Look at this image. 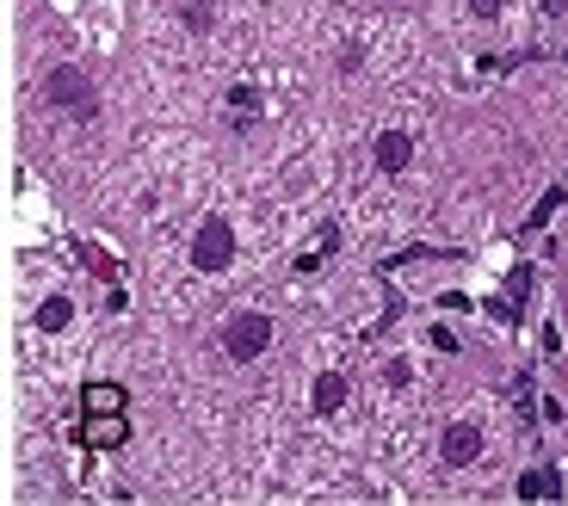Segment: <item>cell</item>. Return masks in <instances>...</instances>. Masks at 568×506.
I'll return each mask as SVG.
<instances>
[{"label":"cell","mask_w":568,"mask_h":506,"mask_svg":"<svg viewBox=\"0 0 568 506\" xmlns=\"http://www.w3.org/2000/svg\"><path fill=\"white\" fill-rule=\"evenodd\" d=\"M562 7H568V0H544V13H562Z\"/></svg>","instance_id":"5bb4252c"},{"label":"cell","mask_w":568,"mask_h":506,"mask_svg":"<svg viewBox=\"0 0 568 506\" xmlns=\"http://www.w3.org/2000/svg\"><path fill=\"white\" fill-rule=\"evenodd\" d=\"M38 328H44V334H56V328H68V297H50V303L38 309Z\"/></svg>","instance_id":"8fae6325"},{"label":"cell","mask_w":568,"mask_h":506,"mask_svg":"<svg viewBox=\"0 0 568 506\" xmlns=\"http://www.w3.org/2000/svg\"><path fill=\"white\" fill-rule=\"evenodd\" d=\"M562 204H568V186H550V192L538 198V210H531V216H525V229H544V223H550V216H556Z\"/></svg>","instance_id":"30bf717a"},{"label":"cell","mask_w":568,"mask_h":506,"mask_svg":"<svg viewBox=\"0 0 568 506\" xmlns=\"http://www.w3.org/2000/svg\"><path fill=\"white\" fill-rule=\"evenodd\" d=\"M223 346H229V358H241V365H247V358H260V352L272 346V321H266V315H254V309L235 315L229 328H223Z\"/></svg>","instance_id":"7a4b0ae2"},{"label":"cell","mask_w":568,"mask_h":506,"mask_svg":"<svg viewBox=\"0 0 568 506\" xmlns=\"http://www.w3.org/2000/svg\"><path fill=\"white\" fill-rule=\"evenodd\" d=\"M186 25L192 31H210V7H204V0H192V7H186Z\"/></svg>","instance_id":"7c38bea8"},{"label":"cell","mask_w":568,"mask_h":506,"mask_svg":"<svg viewBox=\"0 0 568 506\" xmlns=\"http://www.w3.org/2000/svg\"><path fill=\"white\" fill-rule=\"evenodd\" d=\"M81 408H87V414H124V389H118V383H93V389L81 395Z\"/></svg>","instance_id":"52a82bcc"},{"label":"cell","mask_w":568,"mask_h":506,"mask_svg":"<svg viewBox=\"0 0 568 506\" xmlns=\"http://www.w3.org/2000/svg\"><path fill=\"white\" fill-rule=\"evenodd\" d=\"M439 451H445V463H451V469H464V463H476V457H482V432H476L470 420H457V426H445V445H439Z\"/></svg>","instance_id":"3957f363"},{"label":"cell","mask_w":568,"mask_h":506,"mask_svg":"<svg viewBox=\"0 0 568 506\" xmlns=\"http://www.w3.org/2000/svg\"><path fill=\"white\" fill-rule=\"evenodd\" d=\"M235 260V229H229V216H204L198 223V241H192V266L198 272H223Z\"/></svg>","instance_id":"6da1fadb"},{"label":"cell","mask_w":568,"mask_h":506,"mask_svg":"<svg viewBox=\"0 0 568 506\" xmlns=\"http://www.w3.org/2000/svg\"><path fill=\"white\" fill-rule=\"evenodd\" d=\"M556 494H568L556 469H531V476H519V500H556Z\"/></svg>","instance_id":"8992f818"},{"label":"cell","mask_w":568,"mask_h":506,"mask_svg":"<svg viewBox=\"0 0 568 506\" xmlns=\"http://www.w3.org/2000/svg\"><path fill=\"white\" fill-rule=\"evenodd\" d=\"M470 13L476 19H494V13H501V0H470Z\"/></svg>","instance_id":"4fadbf2b"},{"label":"cell","mask_w":568,"mask_h":506,"mask_svg":"<svg viewBox=\"0 0 568 506\" xmlns=\"http://www.w3.org/2000/svg\"><path fill=\"white\" fill-rule=\"evenodd\" d=\"M371 155H377V167H383V173H402V167L414 161V142H408L402 130H383V136H377V149H371Z\"/></svg>","instance_id":"277c9868"},{"label":"cell","mask_w":568,"mask_h":506,"mask_svg":"<svg viewBox=\"0 0 568 506\" xmlns=\"http://www.w3.org/2000/svg\"><path fill=\"white\" fill-rule=\"evenodd\" d=\"M340 402H346V377H340V371H328L322 383H315V414H334Z\"/></svg>","instance_id":"9c48e42d"},{"label":"cell","mask_w":568,"mask_h":506,"mask_svg":"<svg viewBox=\"0 0 568 506\" xmlns=\"http://www.w3.org/2000/svg\"><path fill=\"white\" fill-rule=\"evenodd\" d=\"M50 93L68 99V105H93V93H87V81L75 75V68H56V75H50Z\"/></svg>","instance_id":"ba28073f"},{"label":"cell","mask_w":568,"mask_h":506,"mask_svg":"<svg viewBox=\"0 0 568 506\" xmlns=\"http://www.w3.org/2000/svg\"><path fill=\"white\" fill-rule=\"evenodd\" d=\"M81 439H87L93 451H112V445H124V414H93V420L81 426Z\"/></svg>","instance_id":"5b68a950"}]
</instances>
